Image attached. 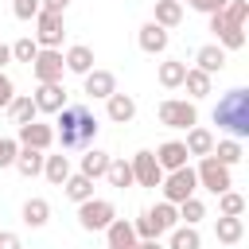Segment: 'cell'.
Returning <instances> with one entry per match:
<instances>
[{
  "label": "cell",
  "mask_w": 249,
  "mask_h": 249,
  "mask_svg": "<svg viewBox=\"0 0 249 249\" xmlns=\"http://www.w3.org/2000/svg\"><path fill=\"white\" fill-rule=\"evenodd\" d=\"M58 121V128H54V140L62 144V148H78V144H93V136H97V117L86 109V105H62L58 113H54Z\"/></svg>",
  "instance_id": "1"
},
{
  "label": "cell",
  "mask_w": 249,
  "mask_h": 249,
  "mask_svg": "<svg viewBox=\"0 0 249 249\" xmlns=\"http://www.w3.org/2000/svg\"><path fill=\"white\" fill-rule=\"evenodd\" d=\"M214 124L226 128L233 140H245L249 136V89L237 86V89L222 93L218 105H214Z\"/></svg>",
  "instance_id": "2"
},
{
  "label": "cell",
  "mask_w": 249,
  "mask_h": 249,
  "mask_svg": "<svg viewBox=\"0 0 249 249\" xmlns=\"http://www.w3.org/2000/svg\"><path fill=\"white\" fill-rule=\"evenodd\" d=\"M175 226H179V210H175V202H156L152 210H144V214L132 222L136 237H163V233L175 230Z\"/></svg>",
  "instance_id": "3"
},
{
  "label": "cell",
  "mask_w": 249,
  "mask_h": 249,
  "mask_svg": "<svg viewBox=\"0 0 249 249\" xmlns=\"http://www.w3.org/2000/svg\"><path fill=\"white\" fill-rule=\"evenodd\" d=\"M195 179H198V187H206L210 195H222V191H230V187H233V175H230V167H226V163H218L214 156H198Z\"/></svg>",
  "instance_id": "4"
},
{
  "label": "cell",
  "mask_w": 249,
  "mask_h": 249,
  "mask_svg": "<svg viewBox=\"0 0 249 249\" xmlns=\"http://www.w3.org/2000/svg\"><path fill=\"white\" fill-rule=\"evenodd\" d=\"M113 218H117V206H113L109 198H86V202H78V226H82L86 233L105 230Z\"/></svg>",
  "instance_id": "5"
},
{
  "label": "cell",
  "mask_w": 249,
  "mask_h": 249,
  "mask_svg": "<svg viewBox=\"0 0 249 249\" xmlns=\"http://www.w3.org/2000/svg\"><path fill=\"white\" fill-rule=\"evenodd\" d=\"M160 187H163V202H175V206H179L183 198H191V195L198 191V179H195V167L187 163V167H175V171H167Z\"/></svg>",
  "instance_id": "6"
},
{
  "label": "cell",
  "mask_w": 249,
  "mask_h": 249,
  "mask_svg": "<svg viewBox=\"0 0 249 249\" xmlns=\"http://www.w3.org/2000/svg\"><path fill=\"white\" fill-rule=\"evenodd\" d=\"M160 124H163V128H191V124H198L195 101H183V97L160 101Z\"/></svg>",
  "instance_id": "7"
},
{
  "label": "cell",
  "mask_w": 249,
  "mask_h": 249,
  "mask_svg": "<svg viewBox=\"0 0 249 249\" xmlns=\"http://www.w3.org/2000/svg\"><path fill=\"white\" fill-rule=\"evenodd\" d=\"M62 70H66V62H62V51L58 47H39V54L31 58L35 82H62Z\"/></svg>",
  "instance_id": "8"
},
{
  "label": "cell",
  "mask_w": 249,
  "mask_h": 249,
  "mask_svg": "<svg viewBox=\"0 0 249 249\" xmlns=\"http://www.w3.org/2000/svg\"><path fill=\"white\" fill-rule=\"evenodd\" d=\"M128 163H132V183H140V187H160V183H163V167L156 163V156H152L148 148L136 152Z\"/></svg>",
  "instance_id": "9"
},
{
  "label": "cell",
  "mask_w": 249,
  "mask_h": 249,
  "mask_svg": "<svg viewBox=\"0 0 249 249\" xmlns=\"http://www.w3.org/2000/svg\"><path fill=\"white\" fill-rule=\"evenodd\" d=\"M62 35H66V27H62V16L58 12H39L35 16V43L39 47H58Z\"/></svg>",
  "instance_id": "10"
},
{
  "label": "cell",
  "mask_w": 249,
  "mask_h": 249,
  "mask_svg": "<svg viewBox=\"0 0 249 249\" xmlns=\"http://www.w3.org/2000/svg\"><path fill=\"white\" fill-rule=\"evenodd\" d=\"M16 128H19V144H23V148H39V152H47V148L54 144V128L43 124L39 117L27 121V124H16Z\"/></svg>",
  "instance_id": "11"
},
{
  "label": "cell",
  "mask_w": 249,
  "mask_h": 249,
  "mask_svg": "<svg viewBox=\"0 0 249 249\" xmlns=\"http://www.w3.org/2000/svg\"><path fill=\"white\" fill-rule=\"evenodd\" d=\"M35 109L39 113H58L62 105H70L66 101V89H62V82H39V89H35Z\"/></svg>",
  "instance_id": "12"
},
{
  "label": "cell",
  "mask_w": 249,
  "mask_h": 249,
  "mask_svg": "<svg viewBox=\"0 0 249 249\" xmlns=\"http://www.w3.org/2000/svg\"><path fill=\"white\" fill-rule=\"evenodd\" d=\"M156 163L163 167V171H175V167H187V160H191V152H187V144L183 140H163L156 152Z\"/></svg>",
  "instance_id": "13"
},
{
  "label": "cell",
  "mask_w": 249,
  "mask_h": 249,
  "mask_svg": "<svg viewBox=\"0 0 249 249\" xmlns=\"http://www.w3.org/2000/svg\"><path fill=\"white\" fill-rule=\"evenodd\" d=\"M136 43H140V51L144 54H163L167 51V43H171V35H167V27H160V23H144L140 27V35H136Z\"/></svg>",
  "instance_id": "14"
},
{
  "label": "cell",
  "mask_w": 249,
  "mask_h": 249,
  "mask_svg": "<svg viewBox=\"0 0 249 249\" xmlns=\"http://www.w3.org/2000/svg\"><path fill=\"white\" fill-rule=\"evenodd\" d=\"M82 82H86V93L89 97H97V101H105L109 93H117V78H113V70H89V74H82Z\"/></svg>",
  "instance_id": "15"
},
{
  "label": "cell",
  "mask_w": 249,
  "mask_h": 249,
  "mask_svg": "<svg viewBox=\"0 0 249 249\" xmlns=\"http://www.w3.org/2000/svg\"><path fill=\"white\" fill-rule=\"evenodd\" d=\"M105 113H109L113 124H128L136 117V97L132 93H109L105 97Z\"/></svg>",
  "instance_id": "16"
},
{
  "label": "cell",
  "mask_w": 249,
  "mask_h": 249,
  "mask_svg": "<svg viewBox=\"0 0 249 249\" xmlns=\"http://www.w3.org/2000/svg\"><path fill=\"white\" fill-rule=\"evenodd\" d=\"M105 241H109V249H136V230H132V222H124V218H113L109 226H105Z\"/></svg>",
  "instance_id": "17"
},
{
  "label": "cell",
  "mask_w": 249,
  "mask_h": 249,
  "mask_svg": "<svg viewBox=\"0 0 249 249\" xmlns=\"http://www.w3.org/2000/svg\"><path fill=\"white\" fill-rule=\"evenodd\" d=\"M241 233H245V222H241L237 214H218V222H214V237H218L222 245H237Z\"/></svg>",
  "instance_id": "18"
},
{
  "label": "cell",
  "mask_w": 249,
  "mask_h": 249,
  "mask_svg": "<svg viewBox=\"0 0 249 249\" xmlns=\"http://www.w3.org/2000/svg\"><path fill=\"white\" fill-rule=\"evenodd\" d=\"M195 66H198V70H206V74L214 78V74L226 66V51H222L218 43H206V47H198V51H195Z\"/></svg>",
  "instance_id": "19"
},
{
  "label": "cell",
  "mask_w": 249,
  "mask_h": 249,
  "mask_svg": "<svg viewBox=\"0 0 249 249\" xmlns=\"http://www.w3.org/2000/svg\"><path fill=\"white\" fill-rule=\"evenodd\" d=\"M62 62H66L70 74H89V70H93V51H89L86 43H74V47L62 54Z\"/></svg>",
  "instance_id": "20"
},
{
  "label": "cell",
  "mask_w": 249,
  "mask_h": 249,
  "mask_svg": "<svg viewBox=\"0 0 249 249\" xmlns=\"http://www.w3.org/2000/svg\"><path fill=\"white\" fill-rule=\"evenodd\" d=\"M19 175H27V179H35V175H43V152L39 148H23L19 144V152H16V163H12Z\"/></svg>",
  "instance_id": "21"
},
{
  "label": "cell",
  "mask_w": 249,
  "mask_h": 249,
  "mask_svg": "<svg viewBox=\"0 0 249 249\" xmlns=\"http://www.w3.org/2000/svg\"><path fill=\"white\" fill-rule=\"evenodd\" d=\"M19 214H23V226H31V230H43V226L51 222V202H47V198H27Z\"/></svg>",
  "instance_id": "22"
},
{
  "label": "cell",
  "mask_w": 249,
  "mask_h": 249,
  "mask_svg": "<svg viewBox=\"0 0 249 249\" xmlns=\"http://www.w3.org/2000/svg\"><path fill=\"white\" fill-rule=\"evenodd\" d=\"M183 144H187V152H191V156H210V152H214V132H210V128H198V124H191Z\"/></svg>",
  "instance_id": "23"
},
{
  "label": "cell",
  "mask_w": 249,
  "mask_h": 249,
  "mask_svg": "<svg viewBox=\"0 0 249 249\" xmlns=\"http://www.w3.org/2000/svg\"><path fill=\"white\" fill-rule=\"evenodd\" d=\"M62 191H66V198H70V202H86V198H93V179H89V175H82V171H78V175L70 171V175H66V183H62Z\"/></svg>",
  "instance_id": "24"
},
{
  "label": "cell",
  "mask_w": 249,
  "mask_h": 249,
  "mask_svg": "<svg viewBox=\"0 0 249 249\" xmlns=\"http://www.w3.org/2000/svg\"><path fill=\"white\" fill-rule=\"evenodd\" d=\"M152 23H160V27H179L183 23V4L179 0H156V16H152Z\"/></svg>",
  "instance_id": "25"
},
{
  "label": "cell",
  "mask_w": 249,
  "mask_h": 249,
  "mask_svg": "<svg viewBox=\"0 0 249 249\" xmlns=\"http://www.w3.org/2000/svg\"><path fill=\"white\" fill-rule=\"evenodd\" d=\"M8 117H12V124H27V121L39 117V109H35V101H31L27 93H16V97L8 101Z\"/></svg>",
  "instance_id": "26"
},
{
  "label": "cell",
  "mask_w": 249,
  "mask_h": 249,
  "mask_svg": "<svg viewBox=\"0 0 249 249\" xmlns=\"http://www.w3.org/2000/svg\"><path fill=\"white\" fill-rule=\"evenodd\" d=\"M183 86H187L191 101H198V97H206V93H210V74H206V70H198V66H187Z\"/></svg>",
  "instance_id": "27"
},
{
  "label": "cell",
  "mask_w": 249,
  "mask_h": 249,
  "mask_svg": "<svg viewBox=\"0 0 249 249\" xmlns=\"http://www.w3.org/2000/svg\"><path fill=\"white\" fill-rule=\"evenodd\" d=\"M109 152H101V148H86V156H82V175H89V179H101L105 175V167H109Z\"/></svg>",
  "instance_id": "28"
},
{
  "label": "cell",
  "mask_w": 249,
  "mask_h": 249,
  "mask_svg": "<svg viewBox=\"0 0 249 249\" xmlns=\"http://www.w3.org/2000/svg\"><path fill=\"white\" fill-rule=\"evenodd\" d=\"M43 175H47V183L62 187L66 175H70V160L66 156H43Z\"/></svg>",
  "instance_id": "29"
},
{
  "label": "cell",
  "mask_w": 249,
  "mask_h": 249,
  "mask_svg": "<svg viewBox=\"0 0 249 249\" xmlns=\"http://www.w3.org/2000/svg\"><path fill=\"white\" fill-rule=\"evenodd\" d=\"M167 233H171L167 249H202V237H198L195 226H175V230H167Z\"/></svg>",
  "instance_id": "30"
},
{
  "label": "cell",
  "mask_w": 249,
  "mask_h": 249,
  "mask_svg": "<svg viewBox=\"0 0 249 249\" xmlns=\"http://www.w3.org/2000/svg\"><path fill=\"white\" fill-rule=\"evenodd\" d=\"M183 74H187V62H179V58H167V62H160V86H163V89H175V86H183Z\"/></svg>",
  "instance_id": "31"
},
{
  "label": "cell",
  "mask_w": 249,
  "mask_h": 249,
  "mask_svg": "<svg viewBox=\"0 0 249 249\" xmlns=\"http://www.w3.org/2000/svg\"><path fill=\"white\" fill-rule=\"evenodd\" d=\"M105 179H109V187H132V163L128 160H109V167H105Z\"/></svg>",
  "instance_id": "32"
},
{
  "label": "cell",
  "mask_w": 249,
  "mask_h": 249,
  "mask_svg": "<svg viewBox=\"0 0 249 249\" xmlns=\"http://www.w3.org/2000/svg\"><path fill=\"white\" fill-rule=\"evenodd\" d=\"M210 156H214L218 163H226V167H233V163H241V140H233V136H230V140H218Z\"/></svg>",
  "instance_id": "33"
},
{
  "label": "cell",
  "mask_w": 249,
  "mask_h": 249,
  "mask_svg": "<svg viewBox=\"0 0 249 249\" xmlns=\"http://www.w3.org/2000/svg\"><path fill=\"white\" fill-rule=\"evenodd\" d=\"M175 210H179V218H183L187 226H195L198 218H206V206H202V198H198V195H191V198H183V202H179Z\"/></svg>",
  "instance_id": "34"
},
{
  "label": "cell",
  "mask_w": 249,
  "mask_h": 249,
  "mask_svg": "<svg viewBox=\"0 0 249 249\" xmlns=\"http://www.w3.org/2000/svg\"><path fill=\"white\" fill-rule=\"evenodd\" d=\"M222 16H226V23H233V27H245V19H249V0H226Z\"/></svg>",
  "instance_id": "35"
},
{
  "label": "cell",
  "mask_w": 249,
  "mask_h": 249,
  "mask_svg": "<svg viewBox=\"0 0 249 249\" xmlns=\"http://www.w3.org/2000/svg\"><path fill=\"white\" fill-rule=\"evenodd\" d=\"M218 214H237V218H241V214H245V198H241L237 191H222V195H218Z\"/></svg>",
  "instance_id": "36"
},
{
  "label": "cell",
  "mask_w": 249,
  "mask_h": 249,
  "mask_svg": "<svg viewBox=\"0 0 249 249\" xmlns=\"http://www.w3.org/2000/svg\"><path fill=\"white\" fill-rule=\"evenodd\" d=\"M35 54H39V43H35V39H27V35H23V39H16V43H12V58H16V62H27V66H31V58H35Z\"/></svg>",
  "instance_id": "37"
},
{
  "label": "cell",
  "mask_w": 249,
  "mask_h": 249,
  "mask_svg": "<svg viewBox=\"0 0 249 249\" xmlns=\"http://www.w3.org/2000/svg\"><path fill=\"white\" fill-rule=\"evenodd\" d=\"M39 12H43L39 0H12V16H16V19H35Z\"/></svg>",
  "instance_id": "38"
},
{
  "label": "cell",
  "mask_w": 249,
  "mask_h": 249,
  "mask_svg": "<svg viewBox=\"0 0 249 249\" xmlns=\"http://www.w3.org/2000/svg\"><path fill=\"white\" fill-rule=\"evenodd\" d=\"M16 152H19V140L0 136V167H12V163H16Z\"/></svg>",
  "instance_id": "39"
},
{
  "label": "cell",
  "mask_w": 249,
  "mask_h": 249,
  "mask_svg": "<svg viewBox=\"0 0 249 249\" xmlns=\"http://www.w3.org/2000/svg\"><path fill=\"white\" fill-rule=\"evenodd\" d=\"M16 97V86H12V78L0 70V109H8V101Z\"/></svg>",
  "instance_id": "40"
},
{
  "label": "cell",
  "mask_w": 249,
  "mask_h": 249,
  "mask_svg": "<svg viewBox=\"0 0 249 249\" xmlns=\"http://www.w3.org/2000/svg\"><path fill=\"white\" fill-rule=\"evenodd\" d=\"M0 249H23L19 233H12V230H0Z\"/></svg>",
  "instance_id": "41"
},
{
  "label": "cell",
  "mask_w": 249,
  "mask_h": 249,
  "mask_svg": "<svg viewBox=\"0 0 249 249\" xmlns=\"http://www.w3.org/2000/svg\"><path fill=\"white\" fill-rule=\"evenodd\" d=\"M195 8H198V12H206V16H214V12H222V8H226V0H195Z\"/></svg>",
  "instance_id": "42"
},
{
  "label": "cell",
  "mask_w": 249,
  "mask_h": 249,
  "mask_svg": "<svg viewBox=\"0 0 249 249\" xmlns=\"http://www.w3.org/2000/svg\"><path fill=\"white\" fill-rule=\"evenodd\" d=\"M39 4H43V12H58V16L70 8V0H39Z\"/></svg>",
  "instance_id": "43"
},
{
  "label": "cell",
  "mask_w": 249,
  "mask_h": 249,
  "mask_svg": "<svg viewBox=\"0 0 249 249\" xmlns=\"http://www.w3.org/2000/svg\"><path fill=\"white\" fill-rule=\"evenodd\" d=\"M136 249H163V245H160V237H140Z\"/></svg>",
  "instance_id": "44"
},
{
  "label": "cell",
  "mask_w": 249,
  "mask_h": 249,
  "mask_svg": "<svg viewBox=\"0 0 249 249\" xmlns=\"http://www.w3.org/2000/svg\"><path fill=\"white\" fill-rule=\"evenodd\" d=\"M8 62H12V47H8V43H0V70H4Z\"/></svg>",
  "instance_id": "45"
},
{
  "label": "cell",
  "mask_w": 249,
  "mask_h": 249,
  "mask_svg": "<svg viewBox=\"0 0 249 249\" xmlns=\"http://www.w3.org/2000/svg\"><path fill=\"white\" fill-rule=\"evenodd\" d=\"M179 4H195V0H179Z\"/></svg>",
  "instance_id": "46"
}]
</instances>
